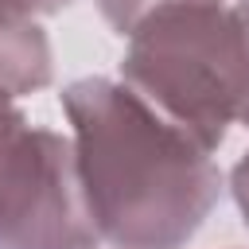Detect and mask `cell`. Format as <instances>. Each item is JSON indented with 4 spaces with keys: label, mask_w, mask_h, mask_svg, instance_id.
<instances>
[{
    "label": "cell",
    "mask_w": 249,
    "mask_h": 249,
    "mask_svg": "<svg viewBox=\"0 0 249 249\" xmlns=\"http://www.w3.org/2000/svg\"><path fill=\"white\" fill-rule=\"evenodd\" d=\"M27 128V117L16 109V101H0V163L8 156V148L16 144V136Z\"/></svg>",
    "instance_id": "cell-6"
},
{
    "label": "cell",
    "mask_w": 249,
    "mask_h": 249,
    "mask_svg": "<svg viewBox=\"0 0 249 249\" xmlns=\"http://www.w3.org/2000/svg\"><path fill=\"white\" fill-rule=\"evenodd\" d=\"M58 105L97 237L113 249H183L222 198L214 152L121 78H78Z\"/></svg>",
    "instance_id": "cell-1"
},
{
    "label": "cell",
    "mask_w": 249,
    "mask_h": 249,
    "mask_svg": "<svg viewBox=\"0 0 249 249\" xmlns=\"http://www.w3.org/2000/svg\"><path fill=\"white\" fill-rule=\"evenodd\" d=\"M0 12H4V8H0Z\"/></svg>",
    "instance_id": "cell-9"
},
{
    "label": "cell",
    "mask_w": 249,
    "mask_h": 249,
    "mask_svg": "<svg viewBox=\"0 0 249 249\" xmlns=\"http://www.w3.org/2000/svg\"><path fill=\"white\" fill-rule=\"evenodd\" d=\"M70 4H74V0H0L4 12L27 16V19H35V16H58V12L70 8Z\"/></svg>",
    "instance_id": "cell-8"
},
{
    "label": "cell",
    "mask_w": 249,
    "mask_h": 249,
    "mask_svg": "<svg viewBox=\"0 0 249 249\" xmlns=\"http://www.w3.org/2000/svg\"><path fill=\"white\" fill-rule=\"evenodd\" d=\"M51 78L54 58L47 31L27 16L0 12V101L39 93L51 86Z\"/></svg>",
    "instance_id": "cell-4"
},
{
    "label": "cell",
    "mask_w": 249,
    "mask_h": 249,
    "mask_svg": "<svg viewBox=\"0 0 249 249\" xmlns=\"http://www.w3.org/2000/svg\"><path fill=\"white\" fill-rule=\"evenodd\" d=\"M121 82L218 152L230 124L249 128V0L160 12L128 39Z\"/></svg>",
    "instance_id": "cell-2"
},
{
    "label": "cell",
    "mask_w": 249,
    "mask_h": 249,
    "mask_svg": "<svg viewBox=\"0 0 249 249\" xmlns=\"http://www.w3.org/2000/svg\"><path fill=\"white\" fill-rule=\"evenodd\" d=\"M230 195H233V202L241 210V222L249 230V152H241V160L230 167Z\"/></svg>",
    "instance_id": "cell-7"
},
{
    "label": "cell",
    "mask_w": 249,
    "mask_h": 249,
    "mask_svg": "<svg viewBox=\"0 0 249 249\" xmlns=\"http://www.w3.org/2000/svg\"><path fill=\"white\" fill-rule=\"evenodd\" d=\"M70 136L27 124L0 163V249H97Z\"/></svg>",
    "instance_id": "cell-3"
},
{
    "label": "cell",
    "mask_w": 249,
    "mask_h": 249,
    "mask_svg": "<svg viewBox=\"0 0 249 249\" xmlns=\"http://www.w3.org/2000/svg\"><path fill=\"white\" fill-rule=\"evenodd\" d=\"M179 4H222V0H97V12L113 27V35L132 39L148 19H156L160 12L179 8Z\"/></svg>",
    "instance_id": "cell-5"
}]
</instances>
